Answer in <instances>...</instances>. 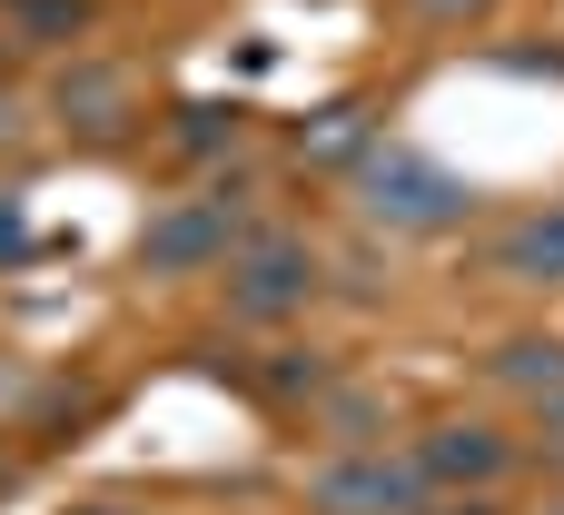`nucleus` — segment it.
<instances>
[{"label": "nucleus", "mask_w": 564, "mask_h": 515, "mask_svg": "<svg viewBox=\"0 0 564 515\" xmlns=\"http://www.w3.org/2000/svg\"><path fill=\"white\" fill-rule=\"evenodd\" d=\"M496 268L525 278V288H564V208H535L496 238Z\"/></svg>", "instance_id": "obj_7"}, {"label": "nucleus", "mask_w": 564, "mask_h": 515, "mask_svg": "<svg viewBox=\"0 0 564 515\" xmlns=\"http://www.w3.org/2000/svg\"><path fill=\"white\" fill-rule=\"evenodd\" d=\"M357 208L377 218V228H456L476 199H466V179L446 169V159H426V149H406V139H387V149H357Z\"/></svg>", "instance_id": "obj_1"}, {"label": "nucleus", "mask_w": 564, "mask_h": 515, "mask_svg": "<svg viewBox=\"0 0 564 515\" xmlns=\"http://www.w3.org/2000/svg\"><path fill=\"white\" fill-rule=\"evenodd\" d=\"M535 447L564 457V387H555V397H535Z\"/></svg>", "instance_id": "obj_13"}, {"label": "nucleus", "mask_w": 564, "mask_h": 515, "mask_svg": "<svg viewBox=\"0 0 564 515\" xmlns=\"http://www.w3.org/2000/svg\"><path fill=\"white\" fill-rule=\"evenodd\" d=\"M169 129H178V149H218V139H238V109H178Z\"/></svg>", "instance_id": "obj_11"}, {"label": "nucleus", "mask_w": 564, "mask_h": 515, "mask_svg": "<svg viewBox=\"0 0 564 515\" xmlns=\"http://www.w3.org/2000/svg\"><path fill=\"white\" fill-rule=\"evenodd\" d=\"M79 20H89V0H10V40H30V50L79 40Z\"/></svg>", "instance_id": "obj_9"}, {"label": "nucleus", "mask_w": 564, "mask_h": 515, "mask_svg": "<svg viewBox=\"0 0 564 515\" xmlns=\"http://www.w3.org/2000/svg\"><path fill=\"white\" fill-rule=\"evenodd\" d=\"M317 288H327V268H317L307 238H238V258L218 268V298H228L238 328H288Z\"/></svg>", "instance_id": "obj_3"}, {"label": "nucleus", "mask_w": 564, "mask_h": 515, "mask_svg": "<svg viewBox=\"0 0 564 515\" xmlns=\"http://www.w3.org/2000/svg\"><path fill=\"white\" fill-rule=\"evenodd\" d=\"M426 476L397 457V447H337L317 476H307V515H426Z\"/></svg>", "instance_id": "obj_4"}, {"label": "nucleus", "mask_w": 564, "mask_h": 515, "mask_svg": "<svg viewBox=\"0 0 564 515\" xmlns=\"http://www.w3.org/2000/svg\"><path fill=\"white\" fill-rule=\"evenodd\" d=\"M397 10H406V20H486L496 0H397Z\"/></svg>", "instance_id": "obj_12"}, {"label": "nucleus", "mask_w": 564, "mask_h": 515, "mask_svg": "<svg viewBox=\"0 0 564 515\" xmlns=\"http://www.w3.org/2000/svg\"><path fill=\"white\" fill-rule=\"evenodd\" d=\"M486 377H496V387H525V397H555L564 387V337H506V347L486 357Z\"/></svg>", "instance_id": "obj_8"}, {"label": "nucleus", "mask_w": 564, "mask_h": 515, "mask_svg": "<svg viewBox=\"0 0 564 515\" xmlns=\"http://www.w3.org/2000/svg\"><path fill=\"white\" fill-rule=\"evenodd\" d=\"M406 466H416L426 486H446V496H476V486L516 476V437L486 427V417H436V427L406 447Z\"/></svg>", "instance_id": "obj_6"}, {"label": "nucleus", "mask_w": 564, "mask_h": 515, "mask_svg": "<svg viewBox=\"0 0 564 515\" xmlns=\"http://www.w3.org/2000/svg\"><path fill=\"white\" fill-rule=\"evenodd\" d=\"M248 238V179L228 169L208 199H169L149 228H139V278H198V268H228Z\"/></svg>", "instance_id": "obj_2"}, {"label": "nucleus", "mask_w": 564, "mask_h": 515, "mask_svg": "<svg viewBox=\"0 0 564 515\" xmlns=\"http://www.w3.org/2000/svg\"><path fill=\"white\" fill-rule=\"evenodd\" d=\"M129 119H139V79H129V60H69V69L50 79V129L79 139V149H119Z\"/></svg>", "instance_id": "obj_5"}, {"label": "nucleus", "mask_w": 564, "mask_h": 515, "mask_svg": "<svg viewBox=\"0 0 564 515\" xmlns=\"http://www.w3.org/2000/svg\"><path fill=\"white\" fill-rule=\"evenodd\" d=\"M426 515H486V506H436V496H426Z\"/></svg>", "instance_id": "obj_16"}, {"label": "nucleus", "mask_w": 564, "mask_h": 515, "mask_svg": "<svg viewBox=\"0 0 564 515\" xmlns=\"http://www.w3.org/2000/svg\"><path fill=\"white\" fill-rule=\"evenodd\" d=\"M20 119H30V109H20V99H10V89H0V139H10V129H20Z\"/></svg>", "instance_id": "obj_15"}, {"label": "nucleus", "mask_w": 564, "mask_h": 515, "mask_svg": "<svg viewBox=\"0 0 564 515\" xmlns=\"http://www.w3.org/2000/svg\"><path fill=\"white\" fill-rule=\"evenodd\" d=\"M317 417H327L337 447H387V407H377V397H327Z\"/></svg>", "instance_id": "obj_10"}, {"label": "nucleus", "mask_w": 564, "mask_h": 515, "mask_svg": "<svg viewBox=\"0 0 564 515\" xmlns=\"http://www.w3.org/2000/svg\"><path fill=\"white\" fill-rule=\"evenodd\" d=\"M20 238H30V218H20V199H10V189H0V268H10V258H20Z\"/></svg>", "instance_id": "obj_14"}]
</instances>
